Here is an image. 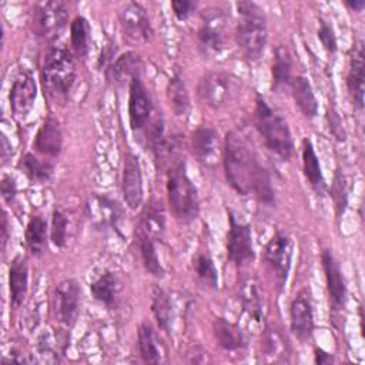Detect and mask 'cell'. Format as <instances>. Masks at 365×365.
Segmentation results:
<instances>
[{
    "mask_svg": "<svg viewBox=\"0 0 365 365\" xmlns=\"http://www.w3.org/2000/svg\"><path fill=\"white\" fill-rule=\"evenodd\" d=\"M167 97L175 115H184L190 108V96L184 78L180 73H174L167 84Z\"/></svg>",
    "mask_w": 365,
    "mask_h": 365,
    "instance_id": "cell-35",
    "label": "cell"
},
{
    "mask_svg": "<svg viewBox=\"0 0 365 365\" xmlns=\"http://www.w3.org/2000/svg\"><path fill=\"white\" fill-rule=\"evenodd\" d=\"M86 215L93 227L98 230L113 228L120 231L123 222V208L106 194H93L86 202Z\"/></svg>",
    "mask_w": 365,
    "mask_h": 365,
    "instance_id": "cell-13",
    "label": "cell"
},
{
    "mask_svg": "<svg viewBox=\"0 0 365 365\" xmlns=\"http://www.w3.org/2000/svg\"><path fill=\"white\" fill-rule=\"evenodd\" d=\"M222 161L227 181L238 194L254 195L268 205L274 204L275 195L269 173L238 131L227 133Z\"/></svg>",
    "mask_w": 365,
    "mask_h": 365,
    "instance_id": "cell-1",
    "label": "cell"
},
{
    "mask_svg": "<svg viewBox=\"0 0 365 365\" xmlns=\"http://www.w3.org/2000/svg\"><path fill=\"white\" fill-rule=\"evenodd\" d=\"M292 68L294 61L288 47L282 44L277 46L272 61V88L278 90L285 86H289L292 80Z\"/></svg>",
    "mask_w": 365,
    "mask_h": 365,
    "instance_id": "cell-30",
    "label": "cell"
},
{
    "mask_svg": "<svg viewBox=\"0 0 365 365\" xmlns=\"http://www.w3.org/2000/svg\"><path fill=\"white\" fill-rule=\"evenodd\" d=\"M346 88L351 100L356 108L364 107V90H365V56L362 41L355 43L351 57L349 68L346 74Z\"/></svg>",
    "mask_w": 365,
    "mask_h": 365,
    "instance_id": "cell-20",
    "label": "cell"
},
{
    "mask_svg": "<svg viewBox=\"0 0 365 365\" xmlns=\"http://www.w3.org/2000/svg\"><path fill=\"white\" fill-rule=\"evenodd\" d=\"M212 331L217 342L225 351H238L247 345V336L242 329L225 318H215Z\"/></svg>",
    "mask_w": 365,
    "mask_h": 365,
    "instance_id": "cell-25",
    "label": "cell"
},
{
    "mask_svg": "<svg viewBox=\"0 0 365 365\" xmlns=\"http://www.w3.org/2000/svg\"><path fill=\"white\" fill-rule=\"evenodd\" d=\"M291 331L301 342H307L314 334V311L311 291L308 288L299 289L289 305Z\"/></svg>",
    "mask_w": 365,
    "mask_h": 365,
    "instance_id": "cell-14",
    "label": "cell"
},
{
    "mask_svg": "<svg viewBox=\"0 0 365 365\" xmlns=\"http://www.w3.org/2000/svg\"><path fill=\"white\" fill-rule=\"evenodd\" d=\"M9 285H10V304L13 308H19L26 295L29 287V268L27 262L21 255H17L9 269Z\"/></svg>",
    "mask_w": 365,
    "mask_h": 365,
    "instance_id": "cell-23",
    "label": "cell"
},
{
    "mask_svg": "<svg viewBox=\"0 0 365 365\" xmlns=\"http://www.w3.org/2000/svg\"><path fill=\"white\" fill-rule=\"evenodd\" d=\"M318 40L321 41L322 47L329 53L334 54L338 48V43H336V36L335 31L332 29V26L329 24V21H327L325 19H319V27H318Z\"/></svg>",
    "mask_w": 365,
    "mask_h": 365,
    "instance_id": "cell-41",
    "label": "cell"
},
{
    "mask_svg": "<svg viewBox=\"0 0 365 365\" xmlns=\"http://www.w3.org/2000/svg\"><path fill=\"white\" fill-rule=\"evenodd\" d=\"M230 230L227 235V258L237 267H242L254 261L255 252L252 245L251 227L247 222L238 221L237 215L228 211Z\"/></svg>",
    "mask_w": 365,
    "mask_h": 365,
    "instance_id": "cell-12",
    "label": "cell"
},
{
    "mask_svg": "<svg viewBox=\"0 0 365 365\" xmlns=\"http://www.w3.org/2000/svg\"><path fill=\"white\" fill-rule=\"evenodd\" d=\"M121 191L130 210H137L143 202V175L137 155L127 153L123 161Z\"/></svg>",
    "mask_w": 365,
    "mask_h": 365,
    "instance_id": "cell-19",
    "label": "cell"
},
{
    "mask_svg": "<svg viewBox=\"0 0 365 365\" xmlns=\"http://www.w3.org/2000/svg\"><path fill=\"white\" fill-rule=\"evenodd\" d=\"M138 352L144 362L150 364H160L164 359V351L158 338L150 324H141L138 328V338H137Z\"/></svg>",
    "mask_w": 365,
    "mask_h": 365,
    "instance_id": "cell-29",
    "label": "cell"
},
{
    "mask_svg": "<svg viewBox=\"0 0 365 365\" xmlns=\"http://www.w3.org/2000/svg\"><path fill=\"white\" fill-rule=\"evenodd\" d=\"M141 68L143 61L140 56L134 51H127L110 64V76L115 84H130L135 77H140Z\"/></svg>",
    "mask_w": 365,
    "mask_h": 365,
    "instance_id": "cell-24",
    "label": "cell"
},
{
    "mask_svg": "<svg viewBox=\"0 0 365 365\" xmlns=\"http://www.w3.org/2000/svg\"><path fill=\"white\" fill-rule=\"evenodd\" d=\"M151 309L154 314V318L158 324V327L165 331L167 334L171 332L173 328V318H174V309L170 299V295L163 291L161 288L153 289V298H151Z\"/></svg>",
    "mask_w": 365,
    "mask_h": 365,
    "instance_id": "cell-34",
    "label": "cell"
},
{
    "mask_svg": "<svg viewBox=\"0 0 365 365\" xmlns=\"http://www.w3.org/2000/svg\"><path fill=\"white\" fill-rule=\"evenodd\" d=\"M0 187H1V195H3L4 201L11 204L16 200V194H17V187H16L14 178L11 175H3Z\"/></svg>",
    "mask_w": 365,
    "mask_h": 365,
    "instance_id": "cell-44",
    "label": "cell"
},
{
    "mask_svg": "<svg viewBox=\"0 0 365 365\" xmlns=\"http://www.w3.org/2000/svg\"><path fill=\"white\" fill-rule=\"evenodd\" d=\"M26 244L31 255L41 257L47 247V222L40 215H33L26 227Z\"/></svg>",
    "mask_w": 365,
    "mask_h": 365,
    "instance_id": "cell-33",
    "label": "cell"
},
{
    "mask_svg": "<svg viewBox=\"0 0 365 365\" xmlns=\"http://www.w3.org/2000/svg\"><path fill=\"white\" fill-rule=\"evenodd\" d=\"M37 97V86L33 74L29 70H20L13 80L10 88V108L13 114L19 118H24Z\"/></svg>",
    "mask_w": 365,
    "mask_h": 365,
    "instance_id": "cell-17",
    "label": "cell"
},
{
    "mask_svg": "<svg viewBox=\"0 0 365 365\" xmlns=\"http://www.w3.org/2000/svg\"><path fill=\"white\" fill-rule=\"evenodd\" d=\"M195 6L197 4L194 1H190V0H174V1H171L173 13H174L175 19L180 20V21L187 20L191 16V13L194 11Z\"/></svg>",
    "mask_w": 365,
    "mask_h": 365,
    "instance_id": "cell-43",
    "label": "cell"
},
{
    "mask_svg": "<svg viewBox=\"0 0 365 365\" xmlns=\"http://www.w3.org/2000/svg\"><path fill=\"white\" fill-rule=\"evenodd\" d=\"M167 195L170 210L178 221L190 222L198 215V192L185 173L182 160L171 164L167 170Z\"/></svg>",
    "mask_w": 365,
    "mask_h": 365,
    "instance_id": "cell-5",
    "label": "cell"
},
{
    "mask_svg": "<svg viewBox=\"0 0 365 365\" xmlns=\"http://www.w3.org/2000/svg\"><path fill=\"white\" fill-rule=\"evenodd\" d=\"M302 168H304V175L308 180L311 188L318 195H324L327 191V184L321 171L319 160L315 154L311 140L308 138H304L302 141Z\"/></svg>",
    "mask_w": 365,
    "mask_h": 365,
    "instance_id": "cell-27",
    "label": "cell"
},
{
    "mask_svg": "<svg viewBox=\"0 0 365 365\" xmlns=\"http://www.w3.org/2000/svg\"><path fill=\"white\" fill-rule=\"evenodd\" d=\"M194 271L198 282L210 289H217L218 287V272L214 265L212 258L208 254H198L194 259Z\"/></svg>",
    "mask_w": 365,
    "mask_h": 365,
    "instance_id": "cell-37",
    "label": "cell"
},
{
    "mask_svg": "<svg viewBox=\"0 0 365 365\" xmlns=\"http://www.w3.org/2000/svg\"><path fill=\"white\" fill-rule=\"evenodd\" d=\"M237 43L244 57L257 61L265 50L268 40V29L264 9L254 1H238Z\"/></svg>",
    "mask_w": 365,
    "mask_h": 365,
    "instance_id": "cell-3",
    "label": "cell"
},
{
    "mask_svg": "<svg viewBox=\"0 0 365 365\" xmlns=\"http://www.w3.org/2000/svg\"><path fill=\"white\" fill-rule=\"evenodd\" d=\"M165 230V215L161 201H150L143 212L140 220V232L148 235L153 240H160Z\"/></svg>",
    "mask_w": 365,
    "mask_h": 365,
    "instance_id": "cell-28",
    "label": "cell"
},
{
    "mask_svg": "<svg viewBox=\"0 0 365 365\" xmlns=\"http://www.w3.org/2000/svg\"><path fill=\"white\" fill-rule=\"evenodd\" d=\"M292 240L284 232H275L267 242L262 257L269 272L274 275L277 288L281 291L287 282L291 259H292Z\"/></svg>",
    "mask_w": 365,
    "mask_h": 365,
    "instance_id": "cell-9",
    "label": "cell"
},
{
    "mask_svg": "<svg viewBox=\"0 0 365 365\" xmlns=\"http://www.w3.org/2000/svg\"><path fill=\"white\" fill-rule=\"evenodd\" d=\"M68 19V9L64 1H43L33 9L31 26L36 36L53 41L64 30Z\"/></svg>",
    "mask_w": 365,
    "mask_h": 365,
    "instance_id": "cell-7",
    "label": "cell"
},
{
    "mask_svg": "<svg viewBox=\"0 0 365 365\" xmlns=\"http://www.w3.org/2000/svg\"><path fill=\"white\" fill-rule=\"evenodd\" d=\"M346 7H349L354 11H362V9L365 7V0H354V1H346L345 3Z\"/></svg>",
    "mask_w": 365,
    "mask_h": 365,
    "instance_id": "cell-46",
    "label": "cell"
},
{
    "mask_svg": "<svg viewBox=\"0 0 365 365\" xmlns=\"http://www.w3.org/2000/svg\"><path fill=\"white\" fill-rule=\"evenodd\" d=\"M7 231H9V222H7V214L4 212V214H3V221H1V240H3V247L6 245V241H7V238H9Z\"/></svg>",
    "mask_w": 365,
    "mask_h": 365,
    "instance_id": "cell-47",
    "label": "cell"
},
{
    "mask_svg": "<svg viewBox=\"0 0 365 365\" xmlns=\"http://www.w3.org/2000/svg\"><path fill=\"white\" fill-rule=\"evenodd\" d=\"M33 145L40 154L57 157L63 147V133L60 123L53 117L46 118L36 134Z\"/></svg>",
    "mask_w": 365,
    "mask_h": 365,
    "instance_id": "cell-21",
    "label": "cell"
},
{
    "mask_svg": "<svg viewBox=\"0 0 365 365\" xmlns=\"http://www.w3.org/2000/svg\"><path fill=\"white\" fill-rule=\"evenodd\" d=\"M120 21L127 37L133 41H148L153 37V26L147 10L135 1L127 3L120 10Z\"/></svg>",
    "mask_w": 365,
    "mask_h": 365,
    "instance_id": "cell-18",
    "label": "cell"
},
{
    "mask_svg": "<svg viewBox=\"0 0 365 365\" xmlns=\"http://www.w3.org/2000/svg\"><path fill=\"white\" fill-rule=\"evenodd\" d=\"M41 81L44 93L53 104L67 103L76 81V63L73 54L63 47H51L43 61Z\"/></svg>",
    "mask_w": 365,
    "mask_h": 365,
    "instance_id": "cell-2",
    "label": "cell"
},
{
    "mask_svg": "<svg viewBox=\"0 0 365 365\" xmlns=\"http://www.w3.org/2000/svg\"><path fill=\"white\" fill-rule=\"evenodd\" d=\"M128 117L130 127L135 134V138L143 134L140 141H145V137L158 117H154V107L150 96L140 77H135L130 83V96H128Z\"/></svg>",
    "mask_w": 365,
    "mask_h": 365,
    "instance_id": "cell-6",
    "label": "cell"
},
{
    "mask_svg": "<svg viewBox=\"0 0 365 365\" xmlns=\"http://www.w3.org/2000/svg\"><path fill=\"white\" fill-rule=\"evenodd\" d=\"M254 123L258 133L264 138L267 148H269L279 158L288 161L294 154V141L288 123L282 114L271 107L261 96H257L255 100Z\"/></svg>",
    "mask_w": 365,
    "mask_h": 365,
    "instance_id": "cell-4",
    "label": "cell"
},
{
    "mask_svg": "<svg viewBox=\"0 0 365 365\" xmlns=\"http://www.w3.org/2000/svg\"><path fill=\"white\" fill-rule=\"evenodd\" d=\"M191 150L197 161L207 168L218 165L224 154L218 131L210 125H201L192 133Z\"/></svg>",
    "mask_w": 365,
    "mask_h": 365,
    "instance_id": "cell-15",
    "label": "cell"
},
{
    "mask_svg": "<svg viewBox=\"0 0 365 365\" xmlns=\"http://www.w3.org/2000/svg\"><path fill=\"white\" fill-rule=\"evenodd\" d=\"M91 29L86 17L77 16L70 24V40L74 54L80 58H86L90 50Z\"/></svg>",
    "mask_w": 365,
    "mask_h": 365,
    "instance_id": "cell-36",
    "label": "cell"
},
{
    "mask_svg": "<svg viewBox=\"0 0 365 365\" xmlns=\"http://www.w3.org/2000/svg\"><path fill=\"white\" fill-rule=\"evenodd\" d=\"M321 261H322V268L325 274L331 309L335 314L341 312L345 308V302H346V285L339 268V262L336 261L331 250L322 251Z\"/></svg>",
    "mask_w": 365,
    "mask_h": 365,
    "instance_id": "cell-16",
    "label": "cell"
},
{
    "mask_svg": "<svg viewBox=\"0 0 365 365\" xmlns=\"http://www.w3.org/2000/svg\"><path fill=\"white\" fill-rule=\"evenodd\" d=\"M240 301L250 319L261 322L264 317V298L258 281L254 277H245L240 284Z\"/></svg>",
    "mask_w": 365,
    "mask_h": 365,
    "instance_id": "cell-22",
    "label": "cell"
},
{
    "mask_svg": "<svg viewBox=\"0 0 365 365\" xmlns=\"http://www.w3.org/2000/svg\"><path fill=\"white\" fill-rule=\"evenodd\" d=\"M90 291L98 302L104 304L106 307H113L120 292V282L117 275L111 271L103 272L90 284Z\"/></svg>",
    "mask_w": 365,
    "mask_h": 365,
    "instance_id": "cell-31",
    "label": "cell"
},
{
    "mask_svg": "<svg viewBox=\"0 0 365 365\" xmlns=\"http://www.w3.org/2000/svg\"><path fill=\"white\" fill-rule=\"evenodd\" d=\"M19 168L24 175L36 184H43L50 181L54 173V165L50 161H43L31 153H26L19 161Z\"/></svg>",
    "mask_w": 365,
    "mask_h": 365,
    "instance_id": "cell-32",
    "label": "cell"
},
{
    "mask_svg": "<svg viewBox=\"0 0 365 365\" xmlns=\"http://www.w3.org/2000/svg\"><path fill=\"white\" fill-rule=\"evenodd\" d=\"M315 362L322 365V364H331L334 362V358L331 354H328L327 351L321 349V348H315Z\"/></svg>",
    "mask_w": 365,
    "mask_h": 365,
    "instance_id": "cell-45",
    "label": "cell"
},
{
    "mask_svg": "<svg viewBox=\"0 0 365 365\" xmlns=\"http://www.w3.org/2000/svg\"><path fill=\"white\" fill-rule=\"evenodd\" d=\"M237 86L234 76L225 71H211L200 80L198 96L208 107L220 108L234 97Z\"/></svg>",
    "mask_w": 365,
    "mask_h": 365,
    "instance_id": "cell-10",
    "label": "cell"
},
{
    "mask_svg": "<svg viewBox=\"0 0 365 365\" xmlns=\"http://www.w3.org/2000/svg\"><path fill=\"white\" fill-rule=\"evenodd\" d=\"M67 217L61 210H54L51 214V227H50V238L51 242L61 248L66 245L67 241Z\"/></svg>",
    "mask_w": 365,
    "mask_h": 365,
    "instance_id": "cell-40",
    "label": "cell"
},
{
    "mask_svg": "<svg viewBox=\"0 0 365 365\" xmlns=\"http://www.w3.org/2000/svg\"><path fill=\"white\" fill-rule=\"evenodd\" d=\"M331 197L334 200L335 204V211L338 218L344 214L346 204H348V188H346V181L345 177L342 174V171L336 170L335 177H334V182L331 187Z\"/></svg>",
    "mask_w": 365,
    "mask_h": 365,
    "instance_id": "cell-39",
    "label": "cell"
},
{
    "mask_svg": "<svg viewBox=\"0 0 365 365\" xmlns=\"http://www.w3.org/2000/svg\"><path fill=\"white\" fill-rule=\"evenodd\" d=\"M289 87L292 98L301 113L308 118H315L318 114V101L308 78L305 76L292 77Z\"/></svg>",
    "mask_w": 365,
    "mask_h": 365,
    "instance_id": "cell-26",
    "label": "cell"
},
{
    "mask_svg": "<svg viewBox=\"0 0 365 365\" xmlns=\"http://www.w3.org/2000/svg\"><path fill=\"white\" fill-rule=\"evenodd\" d=\"M81 288L78 282L73 278L60 281L51 297V309L54 318L64 327L74 325L78 309H80Z\"/></svg>",
    "mask_w": 365,
    "mask_h": 365,
    "instance_id": "cell-11",
    "label": "cell"
},
{
    "mask_svg": "<svg viewBox=\"0 0 365 365\" xmlns=\"http://www.w3.org/2000/svg\"><path fill=\"white\" fill-rule=\"evenodd\" d=\"M140 254H141V259H143V264L145 267V269L157 277V278H163L164 277V268L163 265L160 264V259H158V255H157V251H155V245H154V240L150 238L148 235L140 232Z\"/></svg>",
    "mask_w": 365,
    "mask_h": 365,
    "instance_id": "cell-38",
    "label": "cell"
},
{
    "mask_svg": "<svg viewBox=\"0 0 365 365\" xmlns=\"http://www.w3.org/2000/svg\"><path fill=\"white\" fill-rule=\"evenodd\" d=\"M227 16L220 7H210L201 13V27L197 34L198 48L205 57L220 54L225 46Z\"/></svg>",
    "mask_w": 365,
    "mask_h": 365,
    "instance_id": "cell-8",
    "label": "cell"
},
{
    "mask_svg": "<svg viewBox=\"0 0 365 365\" xmlns=\"http://www.w3.org/2000/svg\"><path fill=\"white\" fill-rule=\"evenodd\" d=\"M327 121H328V127H329L331 134L338 141H345L346 134H345V130H344V124H342V120H341V117H339V114L336 113L335 108H332V107L328 108Z\"/></svg>",
    "mask_w": 365,
    "mask_h": 365,
    "instance_id": "cell-42",
    "label": "cell"
}]
</instances>
